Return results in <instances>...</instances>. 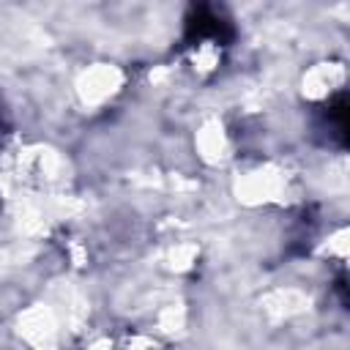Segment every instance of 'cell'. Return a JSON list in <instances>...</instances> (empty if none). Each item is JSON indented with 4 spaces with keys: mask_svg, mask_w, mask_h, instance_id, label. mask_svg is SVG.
Returning a JSON list of instances; mask_svg holds the SVG:
<instances>
[{
    "mask_svg": "<svg viewBox=\"0 0 350 350\" xmlns=\"http://www.w3.org/2000/svg\"><path fill=\"white\" fill-rule=\"evenodd\" d=\"M202 38H216V41H224L230 38V27L227 22L205 3H194L189 19H186V41H202Z\"/></svg>",
    "mask_w": 350,
    "mask_h": 350,
    "instance_id": "1",
    "label": "cell"
}]
</instances>
